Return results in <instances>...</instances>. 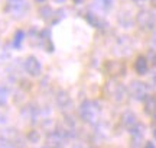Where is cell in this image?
<instances>
[{"instance_id": "cell-1", "label": "cell", "mask_w": 156, "mask_h": 148, "mask_svg": "<svg viewBox=\"0 0 156 148\" xmlns=\"http://www.w3.org/2000/svg\"><path fill=\"white\" fill-rule=\"evenodd\" d=\"M78 113H80V116H81V119L84 122H87L90 125H95L100 120L101 106L94 100H84L80 105Z\"/></svg>"}, {"instance_id": "cell-2", "label": "cell", "mask_w": 156, "mask_h": 148, "mask_svg": "<svg viewBox=\"0 0 156 148\" xmlns=\"http://www.w3.org/2000/svg\"><path fill=\"white\" fill-rule=\"evenodd\" d=\"M107 93L108 97L114 100L116 103H123L127 97V90L124 89V86L117 83V81H112V83H107Z\"/></svg>"}, {"instance_id": "cell-3", "label": "cell", "mask_w": 156, "mask_h": 148, "mask_svg": "<svg viewBox=\"0 0 156 148\" xmlns=\"http://www.w3.org/2000/svg\"><path fill=\"white\" fill-rule=\"evenodd\" d=\"M136 23L140 29L143 31H151L155 28L156 25V16L155 13L151 10H140L136 15Z\"/></svg>"}, {"instance_id": "cell-4", "label": "cell", "mask_w": 156, "mask_h": 148, "mask_svg": "<svg viewBox=\"0 0 156 148\" xmlns=\"http://www.w3.org/2000/svg\"><path fill=\"white\" fill-rule=\"evenodd\" d=\"M129 93L136 100H145L147 97V84L139 80H134L129 86Z\"/></svg>"}, {"instance_id": "cell-5", "label": "cell", "mask_w": 156, "mask_h": 148, "mask_svg": "<svg viewBox=\"0 0 156 148\" xmlns=\"http://www.w3.org/2000/svg\"><path fill=\"white\" fill-rule=\"evenodd\" d=\"M7 10L13 17H22L28 10L26 0H7Z\"/></svg>"}, {"instance_id": "cell-6", "label": "cell", "mask_w": 156, "mask_h": 148, "mask_svg": "<svg viewBox=\"0 0 156 148\" xmlns=\"http://www.w3.org/2000/svg\"><path fill=\"white\" fill-rule=\"evenodd\" d=\"M104 71L110 77H120L126 74V64L123 61H106L104 63Z\"/></svg>"}, {"instance_id": "cell-7", "label": "cell", "mask_w": 156, "mask_h": 148, "mask_svg": "<svg viewBox=\"0 0 156 148\" xmlns=\"http://www.w3.org/2000/svg\"><path fill=\"white\" fill-rule=\"evenodd\" d=\"M65 134L62 131H54L51 132L48 138H46V142L49 144L51 147H55V148H61L65 142Z\"/></svg>"}, {"instance_id": "cell-8", "label": "cell", "mask_w": 156, "mask_h": 148, "mask_svg": "<svg viewBox=\"0 0 156 148\" xmlns=\"http://www.w3.org/2000/svg\"><path fill=\"white\" fill-rule=\"evenodd\" d=\"M25 68H26V71H28L30 76L36 77V76H39V74H41L42 67H41L39 61L35 57H28V58H26V63H25Z\"/></svg>"}, {"instance_id": "cell-9", "label": "cell", "mask_w": 156, "mask_h": 148, "mask_svg": "<svg viewBox=\"0 0 156 148\" xmlns=\"http://www.w3.org/2000/svg\"><path fill=\"white\" fill-rule=\"evenodd\" d=\"M139 122H137V118H136V115L132 113V112H124L122 115V125L129 129V131H132L134 126L137 125Z\"/></svg>"}, {"instance_id": "cell-10", "label": "cell", "mask_w": 156, "mask_h": 148, "mask_svg": "<svg viewBox=\"0 0 156 148\" xmlns=\"http://www.w3.org/2000/svg\"><path fill=\"white\" fill-rule=\"evenodd\" d=\"M147 68H149L147 58L145 55H139V57L136 58V61H134V71L139 74V76H145L147 73Z\"/></svg>"}, {"instance_id": "cell-11", "label": "cell", "mask_w": 156, "mask_h": 148, "mask_svg": "<svg viewBox=\"0 0 156 148\" xmlns=\"http://www.w3.org/2000/svg\"><path fill=\"white\" fill-rule=\"evenodd\" d=\"M145 113H147V115L156 113V94L147 96L145 99Z\"/></svg>"}, {"instance_id": "cell-12", "label": "cell", "mask_w": 156, "mask_h": 148, "mask_svg": "<svg viewBox=\"0 0 156 148\" xmlns=\"http://www.w3.org/2000/svg\"><path fill=\"white\" fill-rule=\"evenodd\" d=\"M85 19H87V20L97 29L106 28V22H104L100 16H95V15H93V13H87V15H85Z\"/></svg>"}, {"instance_id": "cell-13", "label": "cell", "mask_w": 156, "mask_h": 148, "mask_svg": "<svg viewBox=\"0 0 156 148\" xmlns=\"http://www.w3.org/2000/svg\"><path fill=\"white\" fill-rule=\"evenodd\" d=\"M56 100H58V103L61 105L62 108H65V105H67V106L71 105V100H69V97H68V94L65 93V91H59V94H58V97H56Z\"/></svg>"}, {"instance_id": "cell-14", "label": "cell", "mask_w": 156, "mask_h": 148, "mask_svg": "<svg viewBox=\"0 0 156 148\" xmlns=\"http://www.w3.org/2000/svg\"><path fill=\"white\" fill-rule=\"evenodd\" d=\"M39 13H41V16H44V19H48L49 16H52V10H51L49 7H42L39 10Z\"/></svg>"}, {"instance_id": "cell-15", "label": "cell", "mask_w": 156, "mask_h": 148, "mask_svg": "<svg viewBox=\"0 0 156 148\" xmlns=\"http://www.w3.org/2000/svg\"><path fill=\"white\" fill-rule=\"evenodd\" d=\"M22 39H23V32H22V31H17L16 35H15V46H19V45H20Z\"/></svg>"}, {"instance_id": "cell-16", "label": "cell", "mask_w": 156, "mask_h": 148, "mask_svg": "<svg viewBox=\"0 0 156 148\" xmlns=\"http://www.w3.org/2000/svg\"><path fill=\"white\" fill-rule=\"evenodd\" d=\"M100 5H101V9L104 10H108L113 5V0H100Z\"/></svg>"}, {"instance_id": "cell-17", "label": "cell", "mask_w": 156, "mask_h": 148, "mask_svg": "<svg viewBox=\"0 0 156 148\" xmlns=\"http://www.w3.org/2000/svg\"><path fill=\"white\" fill-rule=\"evenodd\" d=\"M6 100H7V93H6V90L0 89V106H2V105H5Z\"/></svg>"}, {"instance_id": "cell-18", "label": "cell", "mask_w": 156, "mask_h": 148, "mask_svg": "<svg viewBox=\"0 0 156 148\" xmlns=\"http://www.w3.org/2000/svg\"><path fill=\"white\" fill-rule=\"evenodd\" d=\"M151 60H152V64L156 67V52H151Z\"/></svg>"}, {"instance_id": "cell-19", "label": "cell", "mask_w": 156, "mask_h": 148, "mask_svg": "<svg viewBox=\"0 0 156 148\" xmlns=\"http://www.w3.org/2000/svg\"><path fill=\"white\" fill-rule=\"evenodd\" d=\"M152 44H153V46H156V29L153 32V35H152Z\"/></svg>"}, {"instance_id": "cell-20", "label": "cell", "mask_w": 156, "mask_h": 148, "mask_svg": "<svg viewBox=\"0 0 156 148\" xmlns=\"http://www.w3.org/2000/svg\"><path fill=\"white\" fill-rule=\"evenodd\" d=\"M143 148H155V145H153L151 141H147V142L145 144V147H143Z\"/></svg>"}, {"instance_id": "cell-21", "label": "cell", "mask_w": 156, "mask_h": 148, "mask_svg": "<svg viewBox=\"0 0 156 148\" xmlns=\"http://www.w3.org/2000/svg\"><path fill=\"white\" fill-rule=\"evenodd\" d=\"M145 2H146V0H134V3H136V5H139V6H142Z\"/></svg>"}, {"instance_id": "cell-22", "label": "cell", "mask_w": 156, "mask_h": 148, "mask_svg": "<svg viewBox=\"0 0 156 148\" xmlns=\"http://www.w3.org/2000/svg\"><path fill=\"white\" fill-rule=\"evenodd\" d=\"M151 3H152V6H153V7H156V0H151Z\"/></svg>"}, {"instance_id": "cell-23", "label": "cell", "mask_w": 156, "mask_h": 148, "mask_svg": "<svg viewBox=\"0 0 156 148\" xmlns=\"http://www.w3.org/2000/svg\"><path fill=\"white\" fill-rule=\"evenodd\" d=\"M83 0H74V3H81Z\"/></svg>"}, {"instance_id": "cell-24", "label": "cell", "mask_w": 156, "mask_h": 148, "mask_svg": "<svg viewBox=\"0 0 156 148\" xmlns=\"http://www.w3.org/2000/svg\"><path fill=\"white\" fill-rule=\"evenodd\" d=\"M55 2H58V3H62V2H65V0H55Z\"/></svg>"}, {"instance_id": "cell-25", "label": "cell", "mask_w": 156, "mask_h": 148, "mask_svg": "<svg viewBox=\"0 0 156 148\" xmlns=\"http://www.w3.org/2000/svg\"><path fill=\"white\" fill-rule=\"evenodd\" d=\"M153 137L156 138V128H155V131H153Z\"/></svg>"}, {"instance_id": "cell-26", "label": "cell", "mask_w": 156, "mask_h": 148, "mask_svg": "<svg viewBox=\"0 0 156 148\" xmlns=\"http://www.w3.org/2000/svg\"><path fill=\"white\" fill-rule=\"evenodd\" d=\"M36 2H38V3H42V2H45V0H36Z\"/></svg>"}, {"instance_id": "cell-27", "label": "cell", "mask_w": 156, "mask_h": 148, "mask_svg": "<svg viewBox=\"0 0 156 148\" xmlns=\"http://www.w3.org/2000/svg\"><path fill=\"white\" fill-rule=\"evenodd\" d=\"M155 119H156V116H155Z\"/></svg>"}]
</instances>
